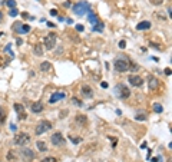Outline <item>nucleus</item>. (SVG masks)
I'll return each mask as SVG.
<instances>
[{"mask_svg": "<svg viewBox=\"0 0 172 162\" xmlns=\"http://www.w3.org/2000/svg\"><path fill=\"white\" fill-rule=\"evenodd\" d=\"M43 108H45V106H43L42 102H35L32 106H30V111H32L33 114H40V112H43Z\"/></svg>", "mask_w": 172, "mask_h": 162, "instance_id": "obj_17", "label": "nucleus"}, {"mask_svg": "<svg viewBox=\"0 0 172 162\" xmlns=\"http://www.w3.org/2000/svg\"><path fill=\"white\" fill-rule=\"evenodd\" d=\"M72 6V0H68V2H64V7H70Z\"/></svg>", "mask_w": 172, "mask_h": 162, "instance_id": "obj_38", "label": "nucleus"}, {"mask_svg": "<svg viewBox=\"0 0 172 162\" xmlns=\"http://www.w3.org/2000/svg\"><path fill=\"white\" fill-rule=\"evenodd\" d=\"M56 40H58V35L56 33H49L43 39V45L48 50H52V49L56 48Z\"/></svg>", "mask_w": 172, "mask_h": 162, "instance_id": "obj_5", "label": "nucleus"}, {"mask_svg": "<svg viewBox=\"0 0 172 162\" xmlns=\"http://www.w3.org/2000/svg\"><path fill=\"white\" fill-rule=\"evenodd\" d=\"M33 50H35V53L38 55V56H42L43 55V50H42V46H40V45H36Z\"/></svg>", "mask_w": 172, "mask_h": 162, "instance_id": "obj_26", "label": "nucleus"}, {"mask_svg": "<svg viewBox=\"0 0 172 162\" xmlns=\"http://www.w3.org/2000/svg\"><path fill=\"white\" fill-rule=\"evenodd\" d=\"M48 26L49 27H56V25H55V23H52V22H48Z\"/></svg>", "mask_w": 172, "mask_h": 162, "instance_id": "obj_44", "label": "nucleus"}, {"mask_svg": "<svg viewBox=\"0 0 172 162\" xmlns=\"http://www.w3.org/2000/svg\"><path fill=\"white\" fill-rule=\"evenodd\" d=\"M52 128H53L52 122H49V121H40V122L36 125L35 132H36V135L38 136H40V135H43V134H46L48 131H50Z\"/></svg>", "mask_w": 172, "mask_h": 162, "instance_id": "obj_4", "label": "nucleus"}, {"mask_svg": "<svg viewBox=\"0 0 172 162\" xmlns=\"http://www.w3.org/2000/svg\"><path fill=\"white\" fill-rule=\"evenodd\" d=\"M125 46H126V42H125V40H121V42H119V48L125 49Z\"/></svg>", "mask_w": 172, "mask_h": 162, "instance_id": "obj_36", "label": "nucleus"}, {"mask_svg": "<svg viewBox=\"0 0 172 162\" xmlns=\"http://www.w3.org/2000/svg\"><path fill=\"white\" fill-rule=\"evenodd\" d=\"M7 158H9V161H13V159H15V154H13V151H9Z\"/></svg>", "mask_w": 172, "mask_h": 162, "instance_id": "obj_35", "label": "nucleus"}, {"mask_svg": "<svg viewBox=\"0 0 172 162\" xmlns=\"http://www.w3.org/2000/svg\"><path fill=\"white\" fill-rule=\"evenodd\" d=\"M105 25L102 22H98V26H93V32H103Z\"/></svg>", "mask_w": 172, "mask_h": 162, "instance_id": "obj_24", "label": "nucleus"}, {"mask_svg": "<svg viewBox=\"0 0 172 162\" xmlns=\"http://www.w3.org/2000/svg\"><path fill=\"white\" fill-rule=\"evenodd\" d=\"M72 103H73L75 106H79V108H82V106H83V102H82L79 98H75V96L72 98Z\"/></svg>", "mask_w": 172, "mask_h": 162, "instance_id": "obj_23", "label": "nucleus"}, {"mask_svg": "<svg viewBox=\"0 0 172 162\" xmlns=\"http://www.w3.org/2000/svg\"><path fill=\"white\" fill-rule=\"evenodd\" d=\"M162 2H164V0H150V3H152V5H155V6L162 5Z\"/></svg>", "mask_w": 172, "mask_h": 162, "instance_id": "obj_33", "label": "nucleus"}, {"mask_svg": "<svg viewBox=\"0 0 172 162\" xmlns=\"http://www.w3.org/2000/svg\"><path fill=\"white\" fill-rule=\"evenodd\" d=\"M152 27V23L148 22V20H144V22H141L139 25H136V30H148Z\"/></svg>", "mask_w": 172, "mask_h": 162, "instance_id": "obj_18", "label": "nucleus"}, {"mask_svg": "<svg viewBox=\"0 0 172 162\" xmlns=\"http://www.w3.org/2000/svg\"><path fill=\"white\" fill-rule=\"evenodd\" d=\"M158 86H159V81L156 79L155 76L152 75L148 76V88H149V91H155Z\"/></svg>", "mask_w": 172, "mask_h": 162, "instance_id": "obj_13", "label": "nucleus"}, {"mask_svg": "<svg viewBox=\"0 0 172 162\" xmlns=\"http://www.w3.org/2000/svg\"><path fill=\"white\" fill-rule=\"evenodd\" d=\"M36 146H38V149L40 152H46V151H48V145H46L43 141H38V142H36Z\"/></svg>", "mask_w": 172, "mask_h": 162, "instance_id": "obj_21", "label": "nucleus"}, {"mask_svg": "<svg viewBox=\"0 0 172 162\" xmlns=\"http://www.w3.org/2000/svg\"><path fill=\"white\" fill-rule=\"evenodd\" d=\"M2 19H3V13L0 12V22H2Z\"/></svg>", "mask_w": 172, "mask_h": 162, "instance_id": "obj_47", "label": "nucleus"}, {"mask_svg": "<svg viewBox=\"0 0 172 162\" xmlns=\"http://www.w3.org/2000/svg\"><path fill=\"white\" fill-rule=\"evenodd\" d=\"M70 141H72V144L78 145V144H81L82 142V138H72V136H70Z\"/></svg>", "mask_w": 172, "mask_h": 162, "instance_id": "obj_32", "label": "nucleus"}, {"mask_svg": "<svg viewBox=\"0 0 172 162\" xmlns=\"http://www.w3.org/2000/svg\"><path fill=\"white\" fill-rule=\"evenodd\" d=\"M101 86H102L103 89H106V88H108V83H106V82H102V83H101Z\"/></svg>", "mask_w": 172, "mask_h": 162, "instance_id": "obj_43", "label": "nucleus"}, {"mask_svg": "<svg viewBox=\"0 0 172 162\" xmlns=\"http://www.w3.org/2000/svg\"><path fill=\"white\" fill-rule=\"evenodd\" d=\"M49 13H50L52 16H58V10H56V9H52V10L49 12Z\"/></svg>", "mask_w": 172, "mask_h": 162, "instance_id": "obj_37", "label": "nucleus"}, {"mask_svg": "<svg viewBox=\"0 0 172 162\" xmlns=\"http://www.w3.org/2000/svg\"><path fill=\"white\" fill-rule=\"evenodd\" d=\"M5 52H7V53L10 55V58H12V59L15 58V53L12 52V45H10V43H9V45H7V46H6V48H5Z\"/></svg>", "mask_w": 172, "mask_h": 162, "instance_id": "obj_27", "label": "nucleus"}, {"mask_svg": "<svg viewBox=\"0 0 172 162\" xmlns=\"http://www.w3.org/2000/svg\"><path fill=\"white\" fill-rule=\"evenodd\" d=\"M17 15H19V10H17L16 7H15V9H10V10H9V16H10V17H16Z\"/></svg>", "mask_w": 172, "mask_h": 162, "instance_id": "obj_28", "label": "nucleus"}, {"mask_svg": "<svg viewBox=\"0 0 172 162\" xmlns=\"http://www.w3.org/2000/svg\"><path fill=\"white\" fill-rule=\"evenodd\" d=\"M76 30H78V32H83V30H85V27H83V25H76Z\"/></svg>", "mask_w": 172, "mask_h": 162, "instance_id": "obj_34", "label": "nucleus"}, {"mask_svg": "<svg viewBox=\"0 0 172 162\" xmlns=\"http://www.w3.org/2000/svg\"><path fill=\"white\" fill-rule=\"evenodd\" d=\"M135 119H136V121H146V115L145 114H138L136 116H135Z\"/></svg>", "mask_w": 172, "mask_h": 162, "instance_id": "obj_30", "label": "nucleus"}, {"mask_svg": "<svg viewBox=\"0 0 172 162\" xmlns=\"http://www.w3.org/2000/svg\"><path fill=\"white\" fill-rule=\"evenodd\" d=\"M86 19H88V22L91 23L92 26H96L98 22H99V19H98V15L96 13H93V12H88V15H86Z\"/></svg>", "mask_w": 172, "mask_h": 162, "instance_id": "obj_15", "label": "nucleus"}, {"mask_svg": "<svg viewBox=\"0 0 172 162\" xmlns=\"http://www.w3.org/2000/svg\"><path fill=\"white\" fill-rule=\"evenodd\" d=\"M128 82L135 88H141L142 85H144V79H142L141 76H138V75H129Z\"/></svg>", "mask_w": 172, "mask_h": 162, "instance_id": "obj_9", "label": "nucleus"}, {"mask_svg": "<svg viewBox=\"0 0 172 162\" xmlns=\"http://www.w3.org/2000/svg\"><path fill=\"white\" fill-rule=\"evenodd\" d=\"M165 73H167L168 76H171V68H167V69H165Z\"/></svg>", "mask_w": 172, "mask_h": 162, "instance_id": "obj_41", "label": "nucleus"}, {"mask_svg": "<svg viewBox=\"0 0 172 162\" xmlns=\"http://www.w3.org/2000/svg\"><path fill=\"white\" fill-rule=\"evenodd\" d=\"M22 43H23V40H22V39H16V45H17V46H20Z\"/></svg>", "mask_w": 172, "mask_h": 162, "instance_id": "obj_42", "label": "nucleus"}, {"mask_svg": "<svg viewBox=\"0 0 172 162\" xmlns=\"http://www.w3.org/2000/svg\"><path fill=\"white\" fill-rule=\"evenodd\" d=\"M115 95L119 99H128L131 96V89L126 85H124V83H118L115 86Z\"/></svg>", "mask_w": 172, "mask_h": 162, "instance_id": "obj_3", "label": "nucleus"}, {"mask_svg": "<svg viewBox=\"0 0 172 162\" xmlns=\"http://www.w3.org/2000/svg\"><path fill=\"white\" fill-rule=\"evenodd\" d=\"M72 9H73V13H76L78 16H83L85 13L92 10L91 5L88 2H78V3H75L72 6Z\"/></svg>", "mask_w": 172, "mask_h": 162, "instance_id": "obj_2", "label": "nucleus"}, {"mask_svg": "<svg viewBox=\"0 0 172 162\" xmlns=\"http://www.w3.org/2000/svg\"><path fill=\"white\" fill-rule=\"evenodd\" d=\"M113 68H115V70L116 72H119V73H124V72H129V70L132 69H136V66L131 62V59H129L128 56H125V55H122V56H118L116 59L113 60Z\"/></svg>", "mask_w": 172, "mask_h": 162, "instance_id": "obj_1", "label": "nucleus"}, {"mask_svg": "<svg viewBox=\"0 0 172 162\" xmlns=\"http://www.w3.org/2000/svg\"><path fill=\"white\" fill-rule=\"evenodd\" d=\"M109 139H112V146L115 148L116 146V138H109Z\"/></svg>", "mask_w": 172, "mask_h": 162, "instance_id": "obj_40", "label": "nucleus"}, {"mask_svg": "<svg viewBox=\"0 0 172 162\" xmlns=\"http://www.w3.org/2000/svg\"><path fill=\"white\" fill-rule=\"evenodd\" d=\"M40 70H42V72H50V70H52V63L48 62V60L42 62V63H40Z\"/></svg>", "mask_w": 172, "mask_h": 162, "instance_id": "obj_19", "label": "nucleus"}, {"mask_svg": "<svg viewBox=\"0 0 172 162\" xmlns=\"http://www.w3.org/2000/svg\"><path fill=\"white\" fill-rule=\"evenodd\" d=\"M50 142H52V145H55V146H62V145H64V138L60 132H55V134H52V136H50Z\"/></svg>", "mask_w": 172, "mask_h": 162, "instance_id": "obj_8", "label": "nucleus"}, {"mask_svg": "<svg viewBox=\"0 0 172 162\" xmlns=\"http://www.w3.org/2000/svg\"><path fill=\"white\" fill-rule=\"evenodd\" d=\"M40 162H58V159L53 157H48V158H45V159H42Z\"/></svg>", "mask_w": 172, "mask_h": 162, "instance_id": "obj_31", "label": "nucleus"}, {"mask_svg": "<svg viewBox=\"0 0 172 162\" xmlns=\"http://www.w3.org/2000/svg\"><path fill=\"white\" fill-rule=\"evenodd\" d=\"M22 16H23V17H25V19H27V17H29V15H27V13H26V12H23V13H22Z\"/></svg>", "mask_w": 172, "mask_h": 162, "instance_id": "obj_45", "label": "nucleus"}, {"mask_svg": "<svg viewBox=\"0 0 172 162\" xmlns=\"http://www.w3.org/2000/svg\"><path fill=\"white\" fill-rule=\"evenodd\" d=\"M149 46H150V48H152V49H156V50H162V49H164V48H162V46H161V45L155 43V42H150V43H149Z\"/></svg>", "mask_w": 172, "mask_h": 162, "instance_id": "obj_29", "label": "nucleus"}, {"mask_svg": "<svg viewBox=\"0 0 172 162\" xmlns=\"http://www.w3.org/2000/svg\"><path fill=\"white\" fill-rule=\"evenodd\" d=\"M10 131L16 132V125H15V124H10Z\"/></svg>", "mask_w": 172, "mask_h": 162, "instance_id": "obj_39", "label": "nucleus"}, {"mask_svg": "<svg viewBox=\"0 0 172 162\" xmlns=\"http://www.w3.org/2000/svg\"><path fill=\"white\" fill-rule=\"evenodd\" d=\"M75 122L79 125L81 128H83V126H86V124H88V116H86V115H76Z\"/></svg>", "mask_w": 172, "mask_h": 162, "instance_id": "obj_16", "label": "nucleus"}, {"mask_svg": "<svg viewBox=\"0 0 172 162\" xmlns=\"http://www.w3.org/2000/svg\"><path fill=\"white\" fill-rule=\"evenodd\" d=\"M6 116H7V111H6L2 105H0V125H3L5 124V121H6Z\"/></svg>", "mask_w": 172, "mask_h": 162, "instance_id": "obj_20", "label": "nucleus"}, {"mask_svg": "<svg viewBox=\"0 0 172 162\" xmlns=\"http://www.w3.org/2000/svg\"><path fill=\"white\" fill-rule=\"evenodd\" d=\"M5 5L9 7V9H15L17 6V3H16V0H6L5 2Z\"/></svg>", "mask_w": 172, "mask_h": 162, "instance_id": "obj_22", "label": "nucleus"}, {"mask_svg": "<svg viewBox=\"0 0 172 162\" xmlns=\"http://www.w3.org/2000/svg\"><path fill=\"white\" fill-rule=\"evenodd\" d=\"M13 142H15V145H17V146H25L30 142V135L26 134V132H20V134H17V135L15 136Z\"/></svg>", "mask_w": 172, "mask_h": 162, "instance_id": "obj_6", "label": "nucleus"}, {"mask_svg": "<svg viewBox=\"0 0 172 162\" xmlns=\"http://www.w3.org/2000/svg\"><path fill=\"white\" fill-rule=\"evenodd\" d=\"M20 157L25 162H32L36 155H35V152H33L30 148H23L20 151Z\"/></svg>", "mask_w": 172, "mask_h": 162, "instance_id": "obj_7", "label": "nucleus"}, {"mask_svg": "<svg viewBox=\"0 0 172 162\" xmlns=\"http://www.w3.org/2000/svg\"><path fill=\"white\" fill-rule=\"evenodd\" d=\"M2 36H3V32H0V38H2Z\"/></svg>", "mask_w": 172, "mask_h": 162, "instance_id": "obj_48", "label": "nucleus"}, {"mask_svg": "<svg viewBox=\"0 0 172 162\" xmlns=\"http://www.w3.org/2000/svg\"><path fill=\"white\" fill-rule=\"evenodd\" d=\"M81 93H82V96L86 98V99H92L93 98V91H92V88L89 85H82Z\"/></svg>", "mask_w": 172, "mask_h": 162, "instance_id": "obj_12", "label": "nucleus"}, {"mask_svg": "<svg viewBox=\"0 0 172 162\" xmlns=\"http://www.w3.org/2000/svg\"><path fill=\"white\" fill-rule=\"evenodd\" d=\"M154 111H155L156 114H162V112H164V108H162L161 103H154Z\"/></svg>", "mask_w": 172, "mask_h": 162, "instance_id": "obj_25", "label": "nucleus"}, {"mask_svg": "<svg viewBox=\"0 0 172 162\" xmlns=\"http://www.w3.org/2000/svg\"><path fill=\"white\" fill-rule=\"evenodd\" d=\"M64 98H66V93L64 92H55V93H52V96L49 98V103L53 105V103L59 102V101L64 99Z\"/></svg>", "mask_w": 172, "mask_h": 162, "instance_id": "obj_11", "label": "nucleus"}, {"mask_svg": "<svg viewBox=\"0 0 172 162\" xmlns=\"http://www.w3.org/2000/svg\"><path fill=\"white\" fill-rule=\"evenodd\" d=\"M15 111L19 115V119H26V112H25V106L22 103H15Z\"/></svg>", "mask_w": 172, "mask_h": 162, "instance_id": "obj_14", "label": "nucleus"}, {"mask_svg": "<svg viewBox=\"0 0 172 162\" xmlns=\"http://www.w3.org/2000/svg\"><path fill=\"white\" fill-rule=\"evenodd\" d=\"M15 30H16L19 35H26V33L30 32V26L19 22V23H15Z\"/></svg>", "mask_w": 172, "mask_h": 162, "instance_id": "obj_10", "label": "nucleus"}, {"mask_svg": "<svg viewBox=\"0 0 172 162\" xmlns=\"http://www.w3.org/2000/svg\"><path fill=\"white\" fill-rule=\"evenodd\" d=\"M150 59L154 60V62H158V60H159V59H158V58H155V56H152V58H150Z\"/></svg>", "mask_w": 172, "mask_h": 162, "instance_id": "obj_46", "label": "nucleus"}]
</instances>
